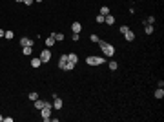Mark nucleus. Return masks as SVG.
<instances>
[{"instance_id": "f257e3e1", "label": "nucleus", "mask_w": 164, "mask_h": 122, "mask_svg": "<svg viewBox=\"0 0 164 122\" xmlns=\"http://www.w3.org/2000/svg\"><path fill=\"white\" fill-rule=\"evenodd\" d=\"M99 46H100V49H102V53L106 57H113L115 55V47L111 44H108V42H104V40H99Z\"/></svg>"}, {"instance_id": "f03ea898", "label": "nucleus", "mask_w": 164, "mask_h": 122, "mask_svg": "<svg viewBox=\"0 0 164 122\" xmlns=\"http://www.w3.org/2000/svg\"><path fill=\"white\" fill-rule=\"evenodd\" d=\"M104 60H106V58H102V57H88V58H86V64H88V66H102Z\"/></svg>"}, {"instance_id": "7ed1b4c3", "label": "nucleus", "mask_w": 164, "mask_h": 122, "mask_svg": "<svg viewBox=\"0 0 164 122\" xmlns=\"http://www.w3.org/2000/svg\"><path fill=\"white\" fill-rule=\"evenodd\" d=\"M39 58H40L44 64H47V62L51 60V51H49V49H42V53H40V57H39Z\"/></svg>"}, {"instance_id": "20e7f679", "label": "nucleus", "mask_w": 164, "mask_h": 122, "mask_svg": "<svg viewBox=\"0 0 164 122\" xmlns=\"http://www.w3.org/2000/svg\"><path fill=\"white\" fill-rule=\"evenodd\" d=\"M62 104H64V102H62L57 95H53V109H60V108H62Z\"/></svg>"}, {"instance_id": "39448f33", "label": "nucleus", "mask_w": 164, "mask_h": 122, "mask_svg": "<svg viewBox=\"0 0 164 122\" xmlns=\"http://www.w3.org/2000/svg\"><path fill=\"white\" fill-rule=\"evenodd\" d=\"M40 111H42V119H44L46 122L51 120V109H46V108H42Z\"/></svg>"}, {"instance_id": "423d86ee", "label": "nucleus", "mask_w": 164, "mask_h": 122, "mask_svg": "<svg viewBox=\"0 0 164 122\" xmlns=\"http://www.w3.org/2000/svg\"><path fill=\"white\" fill-rule=\"evenodd\" d=\"M124 38H126L128 42H133V40H135V33H133L131 29H128V31L124 33Z\"/></svg>"}, {"instance_id": "0eeeda50", "label": "nucleus", "mask_w": 164, "mask_h": 122, "mask_svg": "<svg viewBox=\"0 0 164 122\" xmlns=\"http://www.w3.org/2000/svg\"><path fill=\"white\" fill-rule=\"evenodd\" d=\"M104 22H106L108 26H113V24H115V16H113V15H104Z\"/></svg>"}, {"instance_id": "6e6552de", "label": "nucleus", "mask_w": 164, "mask_h": 122, "mask_svg": "<svg viewBox=\"0 0 164 122\" xmlns=\"http://www.w3.org/2000/svg\"><path fill=\"white\" fill-rule=\"evenodd\" d=\"M68 60H69L71 64H75V66H77V62H79V57H77V53H68Z\"/></svg>"}, {"instance_id": "1a4fd4ad", "label": "nucleus", "mask_w": 164, "mask_h": 122, "mask_svg": "<svg viewBox=\"0 0 164 122\" xmlns=\"http://www.w3.org/2000/svg\"><path fill=\"white\" fill-rule=\"evenodd\" d=\"M80 29H82L80 22H73V24H71V31H73V33H80Z\"/></svg>"}, {"instance_id": "9d476101", "label": "nucleus", "mask_w": 164, "mask_h": 122, "mask_svg": "<svg viewBox=\"0 0 164 122\" xmlns=\"http://www.w3.org/2000/svg\"><path fill=\"white\" fill-rule=\"evenodd\" d=\"M66 62H68V55H62V57L58 58V68H62V69H64Z\"/></svg>"}, {"instance_id": "9b49d317", "label": "nucleus", "mask_w": 164, "mask_h": 122, "mask_svg": "<svg viewBox=\"0 0 164 122\" xmlns=\"http://www.w3.org/2000/svg\"><path fill=\"white\" fill-rule=\"evenodd\" d=\"M22 53H24L26 57H31V53H33V49H31V46H24V47H22Z\"/></svg>"}, {"instance_id": "f8f14e48", "label": "nucleus", "mask_w": 164, "mask_h": 122, "mask_svg": "<svg viewBox=\"0 0 164 122\" xmlns=\"http://www.w3.org/2000/svg\"><path fill=\"white\" fill-rule=\"evenodd\" d=\"M33 44V40L31 38H28V37H24V38H20V46L24 47V46H31Z\"/></svg>"}, {"instance_id": "ddd939ff", "label": "nucleus", "mask_w": 164, "mask_h": 122, "mask_svg": "<svg viewBox=\"0 0 164 122\" xmlns=\"http://www.w3.org/2000/svg\"><path fill=\"white\" fill-rule=\"evenodd\" d=\"M40 64H42L40 58H31V68H35V69H37V68H40Z\"/></svg>"}, {"instance_id": "4468645a", "label": "nucleus", "mask_w": 164, "mask_h": 122, "mask_svg": "<svg viewBox=\"0 0 164 122\" xmlns=\"http://www.w3.org/2000/svg\"><path fill=\"white\" fill-rule=\"evenodd\" d=\"M55 44H57V42H55V38H53V35L46 38V46H47V47H51V46H55Z\"/></svg>"}, {"instance_id": "2eb2a0df", "label": "nucleus", "mask_w": 164, "mask_h": 122, "mask_svg": "<svg viewBox=\"0 0 164 122\" xmlns=\"http://www.w3.org/2000/svg\"><path fill=\"white\" fill-rule=\"evenodd\" d=\"M53 38H55V42H62L64 40V35L62 33H53Z\"/></svg>"}, {"instance_id": "dca6fc26", "label": "nucleus", "mask_w": 164, "mask_h": 122, "mask_svg": "<svg viewBox=\"0 0 164 122\" xmlns=\"http://www.w3.org/2000/svg\"><path fill=\"white\" fill-rule=\"evenodd\" d=\"M162 97H164V89H162V87H159V89L155 91V98H159V100H161Z\"/></svg>"}, {"instance_id": "f3484780", "label": "nucleus", "mask_w": 164, "mask_h": 122, "mask_svg": "<svg viewBox=\"0 0 164 122\" xmlns=\"http://www.w3.org/2000/svg\"><path fill=\"white\" fill-rule=\"evenodd\" d=\"M35 108H37V109H42V108H44V100H39V98H37V100H35Z\"/></svg>"}, {"instance_id": "a211bd4d", "label": "nucleus", "mask_w": 164, "mask_h": 122, "mask_svg": "<svg viewBox=\"0 0 164 122\" xmlns=\"http://www.w3.org/2000/svg\"><path fill=\"white\" fill-rule=\"evenodd\" d=\"M100 15H110V7L108 5H102L100 7Z\"/></svg>"}, {"instance_id": "6ab92c4d", "label": "nucleus", "mask_w": 164, "mask_h": 122, "mask_svg": "<svg viewBox=\"0 0 164 122\" xmlns=\"http://www.w3.org/2000/svg\"><path fill=\"white\" fill-rule=\"evenodd\" d=\"M4 37H6V38H7V40H11V38H13V37H15V33H13V31H11V29H7V31H6V35H4Z\"/></svg>"}, {"instance_id": "aec40b11", "label": "nucleus", "mask_w": 164, "mask_h": 122, "mask_svg": "<svg viewBox=\"0 0 164 122\" xmlns=\"http://www.w3.org/2000/svg\"><path fill=\"white\" fill-rule=\"evenodd\" d=\"M73 68H75V64H71L69 60H68V62H66V66H64V69H66V71H71Z\"/></svg>"}, {"instance_id": "412c9836", "label": "nucleus", "mask_w": 164, "mask_h": 122, "mask_svg": "<svg viewBox=\"0 0 164 122\" xmlns=\"http://www.w3.org/2000/svg\"><path fill=\"white\" fill-rule=\"evenodd\" d=\"M39 98V93L37 91H29V100H37Z\"/></svg>"}, {"instance_id": "4be33fe9", "label": "nucleus", "mask_w": 164, "mask_h": 122, "mask_svg": "<svg viewBox=\"0 0 164 122\" xmlns=\"http://www.w3.org/2000/svg\"><path fill=\"white\" fill-rule=\"evenodd\" d=\"M144 31H146V35H151V33H153V26H151V24H148Z\"/></svg>"}, {"instance_id": "5701e85b", "label": "nucleus", "mask_w": 164, "mask_h": 122, "mask_svg": "<svg viewBox=\"0 0 164 122\" xmlns=\"http://www.w3.org/2000/svg\"><path fill=\"white\" fill-rule=\"evenodd\" d=\"M110 69H111V71H115V69H117V62H115V60H111V62H110Z\"/></svg>"}, {"instance_id": "b1692460", "label": "nucleus", "mask_w": 164, "mask_h": 122, "mask_svg": "<svg viewBox=\"0 0 164 122\" xmlns=\"http://www.w3.org/2000/svg\"><path fill=\"white\" fill-rule=\"evenodd\" d=\"M95 20H97L99 24H102V22H104V15H97V18H95Z\"/></svg>"}, {"instance_id": "393cba45", "label": "nucleus", "mask_w": 164, "mask_h": 122, "mask_svg": "<svg viewBox=\"0 0 164 122\" xmlns=\"http://www.w3.org/2000/svg\"><path fill=\"white\" fill-rule=\"evenodd\" d=\"M44 108H46V109H53V104H51V102H46V100H44Z\"/></svg>"}, {"instance_id": "a878e982", "label": "nucleus", "mask_w": 164, "mask_h": 122, "mask_svg": "<svg viewBox=\"0 0 164 122\" xmlns=\"http://www.w3.org/2000/svg\"><path fill=\"white\" fill-rule=\"evenodd\" d=\"M128 29H129V27H128V26H121V27H119V31H121V33H126V31H128Z\"/></svg>"}, {"instance_id": "bb28decb", "label": "nucleus", "mask_w": 164, "mask_h": 122, "mask_svg": "<svg viewBox=\"0 0 164 122\" xmlns=\"http://www.w3.org/2000/svg\"><path fill=\"white\" fill-rule=\"evenodd\" d=\"M89 40H91V42H99V40H100V38H99L97 35H91V37H89Z\"/></svg>"}, {"instance_id": "cd10ccee", "label": "nucleus", "mask_w": 164, "mask_h": 122, "mask_svg": "<svg viewBox=\"0 0 164 122\" xmlns=\"http://www.w3.org/2000/svg\"><path fill=\"white\" fill-rule=\"evenodd\" d=\"M79 38H80V35H79V33H73V40L77 42V40H79Z\"/></svg>"}, {"instance_id": "c85d7f7f", "label": "nucleus", "mask_w": 164, "mask_h": 122, "mask_svg": "<svg viewBox=\"0 0 164 122\" xmlns=\"http://www.w3.org/2000/svg\"><path fill=\"white\" fill-rule=\"evenodd\" d=\"M33 2H35V0H24V4H26V5H31Z\"/></svg>"}, {"instance_id": "c756f323", "label": "nucleus", "mask_w": 164, "mask_h": 122, "mask_svg": "<svg viewBox=\"0 0 164 122\" xmlns=\"http://www.w3.org/2000/svg\"><path fill=\"white\" fill-rule=\"evenodd\" d=\"M4 35H6V31H4V29H0V38H2Z\"/></svg>"}, {"instance_id": "7c9ffc66", "label": "nucleus", "mask_w": 164, "mask_h": 122, "mask_svg": "<svg viewBox=\"0 0 164 122\" xmlns=\"http://www.w3.org/2000/svg\"><path fill=\"white\" fill-rule=\"evenodd\" d=\"M15 2H24V0H15Z\"/></svg>"}, {"instance_id": "2f4dec72", "label": "nucleus", "mask_w": 164, "mask_h": 122, "mask_svg": "<svg viewBox=\"0 0 164 122\" xmlns=\"http://www.w3.org/2000/svg\"><path fill=\"white\" fill-rule=\"evenodd\" d=\"M35 2H44V0H35Z\"/></svg>"}, {"instance_id": "473e14b6", "label": "nucleus", "mask_w": 164, "mask_h": 122, "mask_svg": "<svg viewBox=\"0 0 164 122\" xmlns=\"http://www.w3.org/2000/svg\"><path fill=\"white\" fill-rule=\"evenodd\" d=\"M2 120H4V117H0V122H2Z\"/></svg>"}]
</instances>
